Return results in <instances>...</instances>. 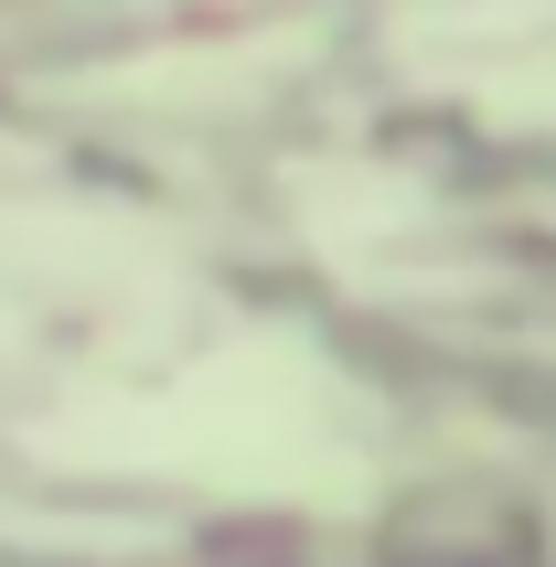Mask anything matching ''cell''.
Returning a JSON list of instances; mask_svg holds the SVG:
<instances>
[{
	"mask_svg": "<svg viewBox=\"0 0 556 567\" xmlns=\"http://www.w3.org/2000/svg\"><path fill=\"white\" fill-rule=\"evenodd\" d=\"M321 364L289 332H247L225 343L204 375H183L161 408L119 429L128 461H183L204 482H257V493H332L364 504V461L321 429Z\"/></svg>",
	"mask_w": 556,
	"mask_h": 567,
	"instance_id": "1",
	"label": "cell"
},
{
	"mask_svg": "<svg viewBox=\"0 0 556 567\" xmlns=\"http://www.w3.org/2000/svg\"><path fill=\"white\" fill-rule=\"evenodd\" d=\"M289 193L310 204V236H321V247H364L385 225H418V193H406L397 172H353V161H321V172H300Z\"/></svg>",
	"mask_w": 556,
	"mask_h": 567,
	"instance_id": "2",
	"label": "cell"
}]
</instances>
